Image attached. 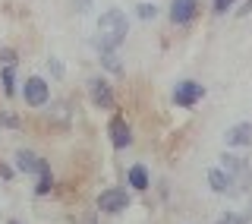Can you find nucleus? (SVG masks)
Segmentation results:
<instances>
[{
    "label": "nucleus",
    "instance_id": "obj_1",
    "mask_svg": "<svg viewBox=\"0 0 252 224\" xmlns=\"http://www.w3.org/2000/svg\"><path fill=\"white\" fill-rule=\"evenodd\" d=\"M126 35H129V19H126L123 10H117V6H110L98 16V32H94L92 38V47L98 54H114L117 47L126 41Z\"/></svg>",
    "mask_w": 252,
    "mask_h": 224
},
{
    "label": "nucleus",
    "instance_id": "obj_2",
    "mask_svg": "<svg viewBox=\"0 0 252 224\" xmlns=\"http://www.w3.org/2000/svg\"><path fill=\"white\" fill-rule=\"evenodd\" d=\"M220 167H224V171H227V177H230L233 196L246 193V189H249V183H252V167H249L246 158H236V155H230V151H224V155H220Z\"/></svg>",
    "mask_w": 252,
    "mask_h": 224
},
{
    "label": "nucleus",
    "instance_id": "obj_3",
    "mask_svg": "<svg viewBox=\"0 0 252 224\" xmlns=\"http://www.w3.org/2000/svg\"><path fill=\"white\" fill-rule=\"evenodd\" d=\"M129 202H132V196H129L126 187H107V189L98 193V199H94V209L101 215H123L129 209Z\"/></svg>",
    "mask_w": 252,
    "mask_h": 224
},
{
    "label": "nucleus",
    "instance_id": "obj_4",
    "mask_svg": "<svg viewBox=\"0 0 252 224\" xmlns=\"http://www.w3.org/2000/svg\"><path fill=\"white\" fill-rule=\"evenodd\" d=\"M170 101L177 108L192 111L195 105H202V101H205V85L199 82V79H180V82L173 85V92H170Z\"/></svg>",
    "mask_w": 252,
    "mask_h": 224
},
{
    "label": "nucleus",
    "instance_id": "obj_5",
    "mask_svg": "<svg viewBox=\"0 0 252 224\" xmlns=\"http://www.w3.org/2000/svg\"><path fill=\"white\" fill-rule=\"evenodd\" d=\"M22 101H26L29 108H47V101H51V85H47L44 76H26V82H22Z\"/></svg>",
    "mask_w": 252,
    "mask_h": 224
},
{
    "label": "nucleus",
    "instance_id": "obj_6",
    "mask_svg": "<svg viewBox=\"0 0 252 224\" xmlns=\"http://www.w3.org/2000/svg\"><path fill=\"white\" fill-rule=\"evenodd\" d=\"M85 89H89V98H92L94 108L110 111V108L117 105V92H114V85L107 82V76H89Z\"/></svg>",
    "mask_w": 252,
    "mask_h": 224
},
{
    "label": "nucleus",
    "instance_id": "obj_7",
    "mask_svg": "<svg viewBox=\"0 0 252 224\" xmlns=\"http://www.w3.org/2000/svg\"><path fill=\"white\" fill-rule=\"evenodd\" d=\"M167 19H170V26H177V29L192 26V22L199 19V0H170Z\"/></svg>",
    "mask_w": 252,
    "mask_h": 224
},
{
    "label": "nucleus",
    "instance_id": "obj_8",
    "mask_svg": "<svg viewBox=\"0 0 252 224\" xmlns=\"http://www.w3.org/2000/svg\"><path fill=\"white\" fill-rule=\"evenodd\" d=\"M13 167H16V171H22V174H29V177H38V174L51 171L47 158L35 155L32 149H16V155H13Z\"/></svg>",
    "mask_w": 252,
    "mask_h": 224
},
{
    "label": "nucleus",
    "instance_id": "obj_9",
    "mask_svg": "<svg viewBox=\"0 0 252 224\" xmlns=\"http://www.w3.org/2000/svg\"><path fill=\"white\" fill-rule=\"evenodd\" d=\"M107 136H110V146H114V151H126L132 146V126L126 123L123 114H114L107 123Z\"/></svg>",
    "mask_w": 252,
    "mask_h": 224
},
{
    "label": "nucleus",
    "instance_id": "obj_10",
    "mask_svg": "<svg viewBox=\"0 0 252 224\" xmlns=\"http://www.w3.org/2000/svg\"><path fill=\"white\" fill-rule=\"evenodd\" d=\"M224 142L230 149H249L252 146V120H243V123L230 126V130L224 133Z\"/></svg>",
    "mask_w": 252,
    "mask_h": 224
},
{
    "label": "nucleus",
    "instance_id": "obj_11",
    "mask_svg": "<svg viewBox=\"0 0 252 224\" xmlns=\"http://www.w3.org/2000/svg\"><path fill=\"white\" fill-rule=\"evenodd\" d=\"M126 183H129L132 193H148L152 187V171L145 164H129L126 167Z\"/></svg>",
    "mask_w": 252,
    "mask_h": 224
},
{
    "label": "nucleus",
    "instance_id": "obj_12",
    "mask_svg": "<svg viewBox=\"0 0 252 224\" xmlns=\"http://www.w3.org/2000/svg\"><path fill=\"white\" fill-rule=\"evenodd\" d=\"M208 187L220 196H233V187H230V177H227L224 167H208Z\"/></svg>",
    "mask_w": 252,
    "mask_h": 224
},
{
    "label": "nucleus",
    "instance_id": "obj_13",
    "mask_svg": "<svg viewBox=\"0 0 252 224\" xmlns=\"http://www.w3.org/2000/svg\"><path fill=\"white\" fill-rule=\"evenodd\" d=\"M16 67H0V92H3V98L10 101L16 98Z\"/></svg>",
    "mask_w": 252,
    "mask_h": 224
},
{
    "label": "nucleus",
    "instance_id": "obj_14",
    "mask_svg": "<svg viewBox=\"0 0 252 224\" xmlns=\"http://www.w3.org/2000/svg\"><path fill=\"white\" fill-rule=\"evenodd\" d=\"M54 171H44V174H38L35 177V187H32V193H35L38 199H44V196H51L54 193Z\"/></svg>",
    "mask_w": 252,
    "mask_h": 224
},
{
    "label": "nucleus",
    "instance_id": "obj_15",
    "mask_svg": "<svg viewBox=\"0 0 252 224\" xmlns=\"http://www.w3.org/2000/svg\"><path fill=\"white\" fill-rule=\"evenodd\" d=\"M98 60H101V67H104L110 76H123V63H120V57H117V51L114 54H98Z\"/></svg>",
    "mask_w": 252,
    "mask_h": 224
},
{
    "label": "nucleus",
    "instance_id": "obj_16",
    "mask_svg": "<svg viewBox=\"0 0 252 224\" xmlns=\"http://www.w3.org/2000/svg\"><path fill=\"white\" fill-rule=\"evenodd\" d=\"M0 130H22V117L16 111H0Z\"/></svg>",
    "mask_w": 252,
    "mask_h": 224
},
{
    "label": "nucleus",
    "instance_id": "obj_17",
    "mask_svg": "<svg viewBox=\"0 0 252 224\" xmlns=\"http://www.w3.org/2000/svg\"><path fill=\"white\" fill-rule=\"evenodd\" d=\"M132 13H136L139 22H155L158 19V6L155 3H136V10H132Z\"/></svg>",
    "mask_w": 252,
    "mask_h": 224
},
{
    "label": "nucleus",
    "instance_id": "obj_18",
    "mask_svg": "<svg viewBox=\"0 0 252 224\" xmlns=\"http://www.w3.org/2000/svg\"><path fill=\"white\" fill-rule=\"evenodd\" d=\"M0 67H19V51H13V47H0Z\"/></svg>",
    "mask_w": 252,
    "mask_h": 224
},
{
    "label": "nucleus",
    "instance_id": "obj_19",
    "mask_svg": "<svg viewBox=\"0 0 252 224\" xmlns=\"http://www.w3.org/2000/svg\"><path fill=\"white\" fill-rule=\"evenodd\" d=\"M230 10H236V0H211V13L215 16H227Z\"/></svg>",
    "mask_w": 252,
    "mask_h": 224
},
{
    "label": "nucleus",
    "instance_id": "obj_20",
    "mask_svg": "<svg viewBox=\"0 0 252 224\" xmlns=\"http://www.w3.org/2000/svg\"><path fill=\"white\" fill-rule=\"evenodd\" d=\"M47 70H51L54 79H63V76H66V67H63V60H57V57H47Z\"/></svg>",
    "mask_w": 252,
    "mask_h": 224
},
{
    "label": "nucleus",
    "instance_id": "obj_21",
    "mask_svg": "<svg viewBox=\"0 0 252 224\" xmlns=\"http://www.w3.org/2000/svg\"><path fill=\"white\" fill-rule=\"evenodd\" d=\"M218 224H249L246 221V215H236V212H224L218 218Z\"/></svg>",
    "mask_w": 252,
    "mask_h": 224
},
{
    "label": "nucleus",
    "instance_id": "obj_22",
    "mask_svg": "<svg viewBox=\"0 0 252 224\" xmlns=\"http://www.w3.org/2000/svg\"><path fill=\"white\" fill-rule=\"evenodd\" d=\"M0 180H3V183L16 180V167H13V164H6V161H0Z\"/></svg>",
    "mask_w": 252,
    "mask_h": 224
},
{
    "label": "nucleus",
    "instance_id": "obj_23",
    "mask_svg": "<svg viewBox=\"0 0 252 224\" xmlns=\"http://www.w3.org/2000/svg\"><path fill=\"white\" fill-rule=\"evenodd\" d=\"M249 13H252V0H243V3H236V16H240V19H246Z\"/></svg>",
    "mask_w": 252,
    "mask_h": 224
},
{
    "label": "nucleus",
    "instance_id": "obj_24",
    "mask_svg": "<svg viewBox=\"0 0 252 224\" xmlns=\"http://www.w3.org/2000/svg\"><path fill=\"white\" fill-rule=\"evenodd\" d=\"M76 6H79V10H89V6H92V0H76Z\"/></svg>",
    "mask_w": 252,
    "mask_h": 224
},
{
    "label": "nucleus",
    "instance_id": "obj_25",
    "mask_svg": "<svg viewBox=\"0 0 252 224\" xmlns=\"http://www.w3.org/2000/svg\"><path fill=\"white\" fill-rule=\"evenodd\" d=\"M85 224H98V218H94V215H89V218H85Z\"/></svg>",
    "mask_w": 252,
    "mask_h": 224
},
{
    "label": "nucleus",
    "instance_id": "obj_26",
    "mask_svg": "<svg viewBox=\"0 0 252 224\" xmlns=\"http://www.w3.org/2000/svg\"><path fill=\"white\" fill-rule=\"evenodd\" d=\"M6 224H22V221H19V218H10V221H6Z\"/></svg>",
    "mask_w": 252,
    "mask_h": 224
}]
</instances>
